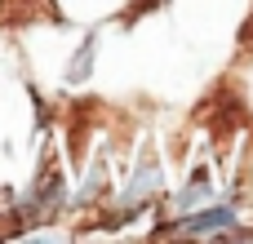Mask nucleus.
<instances>
[{
	"mask_svg": "<svg viewBox=\"0 0 253 244\" xmlns=\"http://www.w3.org/2000/svg\"><path fill=\"white\" fill-rule=\"evenodd\" d=\"M62 204H67V182H62V173L58 169H44L27 191H22V200H18V222L22 227H40V222H53L58 213H62Z\"/></svg>",
	"mask_w": 253,
	"mask_h": 244,
	"instance_id": "obj_1",
	"label": "nucleus"
},
{
	"mask_svg": "<svg viewBox=\"0 0 253 244\" xmlns=\"http://www.w3.org/2000/svg\"><path fill=\"white\" fill-rule=\"evenodd\" d=\"M156 191H160V169H156V164H142V169L133 173V182L125 187V200H120V218H133V213H138V209H142V204H147Z\"/></svg>",
	"mask_w": 253,
	"mask_h": 244,
	"instance_id": "obj_2",
	"label": "nucleus"
},
{
	"mask_svg": "<svg viewBox=\"0 0 253 244\" xmlns=\"http://www.w3.org/2000/svg\"><path fill=\"white\" fill-rule=\"evenodd\" d=\"M227 227H236V209H209V213H196V218L173 222L178 236H218Z\"/></svg>",
	"mask_w": 253,
	"mask_h": 244,
	"instance_id": "obj_3",
	"label": "nucleus"
}]
</instances>
